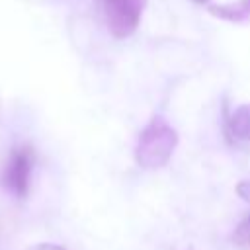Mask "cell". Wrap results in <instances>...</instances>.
Listing matches in <instances>:
<instances>
[{
    "instance_id": "obj_8",
    "label": "cell",
    "mask_w": 250,
    "mask_h": 250,
    "mask_svg": "<svg viewBox=\"0 0 250 250\" xmlns=\"http://www.w3.org/2000/svg\"><path fill=\"white\" fill-rule=\"evenodd\" d=\"M27 250H66V248H62V246H59V244L43 242V244H35V246H31V248H27Z\"/></svg>"
},
{
    "instance_id": "obj_6",
    "label": "cell",
    "mask_w": 250,
    "mask_h": 250,
    "mask_svg": "<svg viewBox=\"0 0 250 250\" xmlns=\"http://www.w3.org/2000/svg\"><path fill=\"white\" fill-rule=\"evenodd\" d=\"M232 242L240 250H250V213L242 217V221L236 225L232 232Z\"/></svg>"
},
{
    "instance_id": "obj_1",
    "label": "cell",
    "mask_w": 250,
    "mask_h": 250,
    "mask_svg": "<svg viewBox=\"0 0 250 250\" xmlns=\"http://www.w3.org/2000/svg\"><path fill=\"white\" fill-rule=\"evenodd\" d=\"M176 146H178L176 129L162 117H152L150 123L139 135L135 146V160L145 170H156L168 164Z\"/></svg>"
},
{
    "instance_id": "obj_4",
    "label": "cell",
    "mask_w": 250,
    "mask_h": 250,
    "mask_svg": "<svg viewBox=\"0 0 250 250\" xmlns=\"http://www.w3.org/2000/svg\"><path fill=\"white\" fill-rule=\"evenodd\" d=\"M209 14L215 18L232 21V23H248L250 21V0H236L230 4H211L207 6Z\"/></svg>"
},
{
    "instance_id": "obj_3",
    "label": "cell",
    "mask_w": 250,
    "mask_h": 250,
    "mask_svg": "<svg viewBox=\"0 0 250 250\" xmlns=\"http://www.w3.org/2000/svg\"><path fill=\"white\" fill-rule=\"evenodd\" d=\"M33 162H35V154H33V148L27 145L16 146L10 154V160L4 172V186L8 191H12L20 199L25 197L29 191Z\"/></svg>"
},
{
    "instance_id": "obj_9",
    "label": "cell",
    "mask_w": 250,
    "mask_h": 250,
    "mask_svg": "<svg viewBox=\"0 0 250 250\" xmlns=\"http://www.w3.org/2000/svg\"><path fill=\"white\" fill-rule=\"evenodd\" d=\"M191 2H193V4H207L209 0H191Z\"/></svg>"
},
{
    "instance_id": "obj_5",
    "label": "cell",
    "mask_w": 250,
    "mask_h": 250,
    "mask_svg": "<svg viewBox=\"0 0 250 250\" xmlns=\"http://www.w3.org/2000/svg\"><path fill=\"white\" fill-rule=\"evenodd\" d=\"M227 129L232 139L250 141V104H242L230 113L227 121Z\"/></svg>"
},
{
    "instance_id": "obj_7",
    "label": "cell",
    "mask_w": 250,
    "mask_h": 250,
    "mask_svg": "<svg viewBox=\"0 0 250 250\" xmlns=\"http://www.w3.org/2000/svg\"><path fill=\"white\" fill-rule=\"evenodd\" d=\"M236 193H238L244 201L250 203V180H242V182H238V184H236Z\"/></svg>"
},
{
    "instance_id": "obj_2",
    "label": "cell",
    "mask_w": 250,
    "mask_h": 250,
    "mask_svg": "<svg viewBox=\"0 0 250 250\" xmlns=\"http://www.w3.org/2000/svg\"><path fill=\"white\" fill-rule=\"evenodd\" d=\"M100 4L113 37H129L139 27L145 0H100Z\"/></svg>"
}]
</instances>
